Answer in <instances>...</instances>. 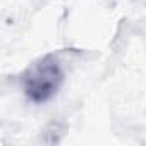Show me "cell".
Returning <instances> with one entry per match:
<instances>
[{"mask_svg":"<svg viewBox=\"0 0 146 146\" xmlns=\"http://www.w3.org/2000/svg\"><path fill=\"white\" fill-rule=\"evenodd\" d=\"M23 91L31 103H46L52 100L62 81H64V70L58 60L53 55H46L35 62L23 76Z\"/></svg>","mask_w":146,"mask_h":146,"instance_id":"cell-1","label":"cell"}]
</instances>
